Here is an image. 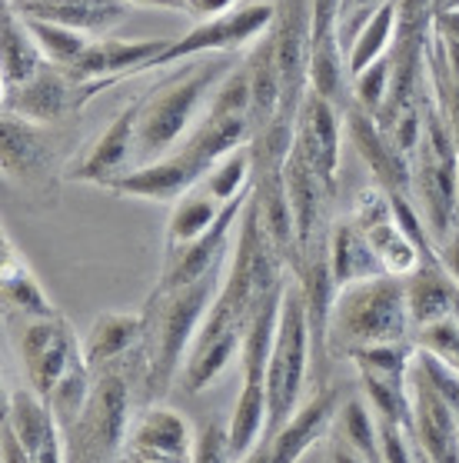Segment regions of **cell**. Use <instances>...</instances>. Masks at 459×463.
<instances>
[{
  "label": "cell",
  "instance_id": "obj_6",
  "mask_svg": "<svg viewBox=\"0 0 459 463\" xmlns=\"http://www.w3.org/2000/svg\"><path fill=\"white\" fill-rule=\"evenodd\" d=\"M310 360H314L310 307H306L300 284L293 280L283 294L280 326H276L270 367H267V407H270V413H267L263 437L280 433L300 413L303 390H306V377H310Z\"/></svg>",
  "mask_w": 459,
  "mask_h": 463
},
{
  "label": "cell",
  "instance_id": "obj_23",
  "mask_svg": "<svg viewBox=\"0 0 459 463\" xmlns=\"http://www.w3.org/2000/svg\"><path fill=\"white\" fill-rule=\"evenodd\" d=\"M47 57L33 41L31 27L21 14L7 4L4 11V57H0V74H4V97L17 94L23 84H31L33 77L47 67Z\"/></svg>",
  "mask_w": 459,
  "mask_h": 463
},
{
  "label": "cell",
  "instance_id": "obj_3",
  "mask_svg": "<svg viewBox=\"0 0 459 463\" xmlns=\"http://www.w3.org/2000/svg\"><path fill=\"white\" fill-rule=\"evenodd\" d=\"M227 270L203 277L197 284L177 290H154L146 300V344H144V387L154 397H164L170 383L183 377V364L217 300Z\"/></svg>",
  "mask_w": 459,
  "mask_h": 463
},
{
  "label": "cell",
  "instance_id": "obj_29",
  "mask_svg": "<svg viewBox=\"0 0 459 463\" xmlns=\"http://www.w3.org/2000/svg\"><path fill=\"white\" fill-rule=\"evenodd\" d=\"M389 87H393V61L387 57H379L376 63H370L366 71L350 77V94H353V104L366 114H379L383 104H387L389 97Z\"/></svg>",
  "mask_w": 459,
  "mask_h": 463
},
{
  "label": "cell",
  "instance_id": "obj_27",
  "mask_svg": "<svg viewBox=\"0 0 459 463\" xmlns=\"http://www.w3.org/2000/svg\"><path fill=\"white\" fill-rule=\"evenodd\" d=\"M253 177H257V157H253V144H250V147L233 150L230 157L220 160L200 187L207 190L210 197H217L220 203H230L253 187Z\"/></svg>",
  "mask_w": 459,
  "mask_h": 463
},
{
  "label": "cell",
  "instance_id": "obj_32",
  "mask_svg": "<svg viewBox=\"0 0 459 463\" xmlns=\"http://www.w3.org/2000/svg\"><path fill=\"white\" fill-rule=\"evenodd\" d=\"M389 0H343V14H340V43L350 53V43L356 41V33L363 31L366 24L373 21V14L379 7H387Z\"/></svg>",
  "mask_w": 459,
  "mask_h": 463
},
{
  "label": "cell",
  "instance_id": "obj_25",
  "mask_svg": "<svg viewBox=\"0 0 459 463\" xmlns=\"http://www.w3.org/2000/svg\"><path fill=\"white\" fill-rule=\"evenodd\" d=\"M0 154H4V174L7 177H31L47 164V150H43L41 124H31L17 114L0 117Z\"/></svg>",
  "mask_w": 459,
  "mask_h": 463
},
{
  "label": "cell",
  "instance_id": "obj_24",
  "mask_svg": "<svg viewBox=\"0 0 459 463\" xmlns=\"http://www.w3.org/2000/svg\"><path fill=\"white\" fill-rule=\"evenodd\" d=\"M227 203H220L217 197H210L207 190L197 187L190 190L187 197H180L170 211L167 231H164V253H177L190 243H197L200 237H207L213 231V223L220 221Z\"/></svg>",
  "mask_w": 459,
  "mask_h": 463
},
{
  "label": "cell",
  "instance_id": "obj_37",
  "mask_svg": "<svg viewBox=\"0 0 459 463\" xmlns=\"http://www.w3.org/2000/svg\"><path fill=\"white\" fill-rule=\"evenodd\" d=\"M446 11H459V0H436V14H446Z\"/></svg>",
  "mask_w": 459,
  "mask_h": 463
},
{
  "label": "cell",
  "instance_id": "obj_21",
  "mask_svg": "<svg viewBox=\"0 0 459 463\" xmlns=\"http://www.w3.org/2000/svg\"><path fill=\"white\" fill-rule=\"evenodd\" d=\"M0 297L7 314L17 320H33V317H51L57 314L53 300L47 297L43 284L37 280L21 250L14 247L11 233H4V260H0Z\"/></svg>",
  "mask_w": 459,
  "mask_h": 463
},
{
  "label": "cell",
  "instance_id": "obj_9",
  "mask_svg": "<svg viewBox=\"0 0 459 463\" xmlns=\"http://www.w3.org/2000/svg\"><path fill=\"white\" fill-rule=\"evenodd\" d=\"M67 430L33 390H14L7 397L4 430H0V460L4 463H70Z\"/></svg>",
  "mask_w": 459,
  "mask_h": 463
},
{
  "label": "cell",
  "instance_id": "obj_1",
  "mask_svg": "<svg viewBox=\"0 0 459 463\" xmlns=\"http://www.w3.org/2000/svg\"><path fill=\"white\" fill-rule=\"evenodd\" d=\"M14 347L21 357L27 390L51 403L63 430H70L94 387V370L87 367L80 334L57 310L51 317L21 320V326L14 330Z\"/></svg>",
  "mask_w": 459,
  "mask_h": 463
},
{
  "label": "cell",
  "instance_id": "obj_35",
  "mask_svg": "<svg viewBox=\"0 0 459 463\" xmlns=\"http://www.w3.org/2000/svg\"><path fill=\"white\" fill-rule=\"evenodd\" d=\"M130 7H160V11H177L187 14V0H124Z\"/></svg>",
  "mask_w": 459,
  "mask_h": 463
},
{
  "label": "cell",
  "instance_id": "obj_4",
  "mask_svg": "<svg viewBox=\"0 0 459 463\" xmlns=\"http://www.w3.org/2000/svg\"><path fill=\"white\" fill-rule=\"evenodd\" d=\"M387 344H417L407 280L403 277H376L366 284L336 290L326 350L336 357H350L356 350L387 347Z\"/></svg>",
  "mask_w": 459,
  "mask_h": 463
},
{
  "label": "cell",
  "instance_id": "obj_15",
  "mask_svg": "<svg viewBox=\"0 0 459 463\" xmlns=\"http://www.w3.org/2000/svg\"><path fill=\"white\" fill-rule=\"evenodd\" d=\"M136 124H140V97L117 110V117L97 134L90 147L73 160L67 170V180L73 184H97V187H110L120 180L126 170L136 164Z\"/></svg>",
  "mask_w": 459,
  "mask_h": 463
},
{
  "label": "cell",
  "instance_id": "obj_5",
  "mask_svg": "<svg viewBox=\"0 0 459 463\" xmlns=\"http://www.w3.org/2000/svg\"><path fill=\"white\" fill-rule=\"evenodd\" d=\"M413 197L436 247L459 231V147L433 90L423 100V124L413 150Z\"/></svg>",
  "mask_w": 459,
  "mask_h": 463
},
{
  "label": "cell",
  "instance_id": "obj_31",
  "mask_svg": "<svg viewBox=\"0 0 459 463\" xmlns=\"http://www.w3.org/2000/svg\"><path fill=\"white\" fill-rule=\"evenodd\" d=\"M193 463H237L233 450H230V433L227 420L210 417L197 427V450H193Z\"/></svg>",
  "mask_w": 459,
  "mask_h": 463
},
{
  "label": "cell",
  "instance_id": "obj_33",
  "mask_svg": "<svg viewBox=\"0 0 459 463\" xmlns=\"http://www.w3.org/2000/svg\"><path fill=\"white\" fill-rule=\"evenodd\" d=\"M419 360H423V367L429 370V377L436 380V387L443 390V397H446L449 407H453V417H456V427H459V377L453 373V370L443 367L439 360H433L429 354H423V350H419Z\"/></svg>",
  "mask_w": 459,
  "mask_h": 463
},
{
  "label": "cell",
  "instance_id": "obj_28",
  "mask_svg": "<svg viewBox=\"0 0 459 463\" xmlns=\"http://www.w3.org/2000/svg\"><path fill=\"white\" fill-rule=\"evenodd\" d=\"M23 21H27V17H23ZM27 27H31L33 41H37V47L43 51V57H47L53 67H61V71L73 67V63L84 57L87 47L97 41V37H87V33H80V31H70V27L47 24V21H27Z\"/></svg>",
  "mask_w": 459,
  "mask_h": 463
},
{
  "label": "cell",
  "instance_id": "obj_30",
  "mask_svg": "<svg viewBox=\"0 0 459 463\" xmlns=\"http://www.w3.org/2000/svg\"><path fill=\"white\" fill-rule=\"evenodd\" d=\"M417 347L459 377V314L446 317V320H439V324L426 326V330H419Z\"/></svg>",
  "mask_w": 459,
  "mask_h": 463
},
{
  "label": "cell",
  "instance_id": "obj_14",
  "mask_svg": "<svg viewBox=\"0 0 459 463\" xmlns=\"http://www.w3.org/2000/svg\"><path fill=\"white\" fill-rule=\"evenodd\" d=\"M197 430L173 407L154 403L134 417L117 463H193Z\"/></svg>",
  "mask_w": 459,
  "mask_h": 463
},
{
  "label": "cell",
  "instance_id": "obj_17",
  "mask_svg": "<svg viewBox=\"0 0 459 463\" xmlns=\"http://www.w3.org/2000/svg\"><path fill=\"white\" fill-rule=\"evenodd\" d=\"M146 310H107L97 314L84 334V360L94 373L126 367L130 357H144Z\"/></svg>",
  "mask_w": 459,
  "mask_h": 463
},
{
  "label": "cell",
  "instance_id": "obj_19",
  "mask_svg": "<svg viewBox=\"0 0 459 463\" xmlns=\"http://www.w3.org/2000/svg\"><path fill=\"white\" fill-rule=\"evenodd\" d=\"M80 87L73 84L70 77L63 74L61 67L47 63L41 74L33 77L31 84H23L17 94L4 97V110L17 114L31 124H53L67 117L70 110H80Z\"/></svg>",
  "mask_w": 459,
  "mask_h": 463
},
{
  "label": "cell",
  "instance_id": "obj_2",
  "mask_svg": "<svg viewBox=\"0 0 459 463\" xmlns=\"http://www.w3.org/2000/svg\"><path fill=\"white\" fill-rule=\"evenodd\" d=\"M237 63L190 61L180 63L173 74L154 84L140 97V124H136V164H154L177 150L203 120L210 100L223 84V77Z\"/></svg>",
  "mask_w": 459,
  "mask_h": 463
},
{
  "label": "cell",
  "instance_id": "obj_20",
  "mask_svg": "<svg viewBox=\"0 0 459 463\" xmlns=\"http://www.w3.org/2000/svg\"><path fill=\"white\" fill-rule=\"evenodd\" d=\"M326 257H330V274H333L336 290L353 284H366L376 277H389L376 257L373 243L363 233V227L346 213L330 223V241H326Z\"/></svg>",
  "mask_w": 459,
  "mask_h": 463
},
{
  "label": "cell",
  "instance_id": "obj_38",
  "mask_svg": "<svg viewBox=\"0 0 459 463\" xmlns=\"http://www.w3.org/2000/svg\"><path fill=\"white\" fill-rule=\"evenodd\" d=\"M7 4H21V0H7Z\"/></svg>",
  "mask_w": 459,
  "mask_h": 463
},
{
  "label": "cell",
  "instance_id": "obj_8",
  "mask_svg": "<svg viewBox=\"0 0 459 463\" xmlns=\"http://www.w3.org/2000/svg\"><path fill=\"white\" fill-rule=\"evenodd\" d=\"M276 17H280V4H273V0H240L233 11L210 17V21H200L193 31L173 37L170 47L164 51V57L154 63V71L167 67V63L193 61V57H203V53L253 51L273 31Z\"/></svg>",
  "mask_w": 459,
  "mask_h": 463
},
{
  "label": "cell",
  "instance_id": "obj_12",
  "mask_svg": "<svg viewBox=\"0 0 459 463\" xmlns=\"http://www.w3.org/2000/svg\"><path fill=\"white\" fill-rule=\"evenodd\" d=\"M340 411H343L340 387H333V383L320 387L303 401L300 413L280 433L260 437V443L237 463H300L303 453L310 450L314 443H320V437L330 433V427L340 420Z\"/></svg>",
  "mask_w": 459,
  "mask_h": 463
},
{
  "label": "cell",
  "instance_id": "obj_16",
  "mask_svg": "<svg viewBox=\"0 0 459 463\" xmlns=\"http://www.w3.org/2000/svg\"><path fill=\"white\" fill-rule=\"evenodd\" d=\"M340 14L343 0H310V90L343 104L350 90V67L340 43Z\"/></svg>",
  "mask_w": 459,
  "mask_h": 463
},
{
  "label": "cell",
  "instance_id": "obj_10",
  "mask_svg": "<svg viewBox=\"0 0 459 463\" xmlns=\"http://www.w3.org/2000/svg\"><path fill=\"white\" fill-rule=\"evenodd\" d=\"M173 37H144V41H117V37H97L84 51V57L67 67L63 74L80 87V104L97 97L104 87L154 71V63L164 57Z\"/></svg>",
  "mask_w": 459,
  "mask_h": 463
},
{
  "label": "cell",
  "instance_id": "obj_7",
  "mask_svg": "<svg viewBox=\"0 0 459 463\" xmlns=\"http://www.w3.org/2000/svg\"><path fill=\"white\" fill-rule=\"evenodd\" d=\"M130 380L126 367L94 373L87 407L73 420L70 463H117L130 433Z\"/></svg>",
  "mask_w": 459,
  "mask_h": 463
},
{
  "label": "cell",
  "instance_id": "obj_22",
  "mask_svg": "<svg viewBox=\"0 0 459 463\" xmlns=\"http://www.w3.org/2000/svg\"><path fill=\"white\" fill-rule=\"evenodd\" d=\"M403 280H407L409 317H413V330L417 334L456 314L459 284L446 274L443 263H423L417 274L403 277Z\"/></svg>",
  "mask_w": 459,
  "mask_h": 463
},
{
  "label": "cell",
  "instance_id": "obj_26",
  "mask_svg": "<svg viewBox=\"0 0 459 463\" xmlns=\"http://www.w3.org/2000/svg\"><path fill=\"white\" fill-rule=\"evenodd\" d=\"M397 24H399V0H389L387 7H379V11L373 14V21L366 24L363 31L356 33V41L350 43V53H346L350 77L366 71L370 63H376L379 57H387V53L393 51Z\"/></svg>",
  "mask_w": 459,
  "mask_h": 463
},
{
  "label": "cell",
  "instance_id": "obj_18",
  "mask_svg": "<svg viewBox=\"0 0 459 463\" xmlns=\"http://www.w3.org/2000/svg\"><path fill=\"white\" fill-rule=\"evenodd\" d=\"M11 7L27 21L61 24V27L80 31L87 37H107L134 11L124 0H21Z\"/></svg>",
  "mask_w": 459,
  "mask_h": 463
},
{
  "label": "cell",
  "instance_id": "obj_13",
  "mask_svg": "<svg viewBox=\"0 0 459 463\" xmlns=\"http://www.w3.org/2000/svg\"><path fill=\"white\" fill-rule=\"evenodd\" d=\"M343 130L346 120L340 117V107L333 100L320 97L316 90L306 94L296 114L293 130V150L303 157V164L323 180L326 187H340V160H343Z\"/></svg>",
  "mask_w": 459,
  "mask_h": 463
},
{
  "label": "cell",
  "instance_id": "obj_11",
  "mask_svg": "<svg viewBox=\"0 0 459 463\" xmlns=\"http://www.w3.org/2000/svg\"><path fill=\"white\" fill-rule=\"evenodd\" d=\"M350 217L363 227V233L370 237L376 257H379V263H383V270L389 277H409L426 263L417 241L403 231V223H399L397 211H393V201L387 197L383 187L370 184V187L360 190L353 207H350Z\"/></svg>",
  "mask_w": 459,
  "mask_h": 463
},
{
  "label": "cell",
  "instance_id": "obj_34",
  "mask_svg": "<svg viewBox=\"0 0 459 463\" xmlns=\"http://www.w3.org/2000/svg\"><path fill=\"white\" fill-rule=\"evenodd\" d=\"M240 0H187V14L200 21H210V17H220V14L233 11Z\"/></svg>",
  "mask_w": 459,
  "mask_h": 463
},
{
  "label": "cell",
  "instance_id": "obj_36",
  "mask_svg": "<svg viewBox=\"0 0 459 463\" xmlns=\"http://www.w3.org/2000/svg\"><path fill=\"white\" fill-rule=\"evenodd\" d=\"M333 463H366V460L356 450H350L343 440H336L333 443Z\"/></svg>",
  "mask_w": 459,
  "mask_h": 463
}]
</instances>
